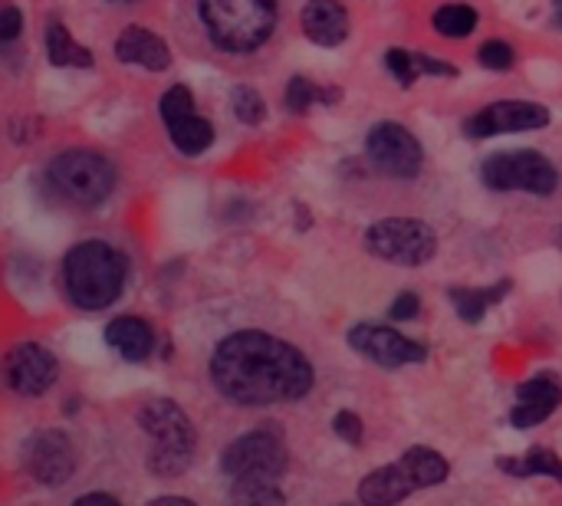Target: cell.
I'll list each match as a JSON object with an SVG mask.
<instances>
[{
	"label": "cell",
	"instance_id": "cell-17",
	"mask_svg": "<svg viewBox=\"0 0 562 506\" xmlns=\"http://www.w3.org/2000/svg\"><path fill=\"white\" fill-rule=\"evenodd\" d=\"M115 56L122 63L142 66L148 72H161L171 66V49L161 36H155L145 26H125L115 40Z\"/></svg>",
	"mask_w": 562,
	"mask_h": 506
},
{
	"label": "cell",
	"instance_id": "cell-4",
	"mask_svg": "<svg viewBox=\"0 0 562 506\" xmlns=\"http://www.w3.org/2000/svg\"><path fill=\"white\" fill-rule=\"evenodd\" d=\"M138 425L151 435L155 451L148 454V471L155 477H181L191 461H194V425L184 415V408H178L168 398H155L138 412Z\"/></svg>",
	"mask_w": 562,
	"mask_h": 506
},
{
	"label": "cell",
	"instance_id": "cell-35",
	"mask_svg": "<svg viewBox=\"0 0 562 506\" xmlns=\"http://www.w3.org/2000/svg\"><path fill=\"white\" fill-rule=\"evenodd\" d=\"M553 26L562 30V0H553Z\"/></svg>",
	"mask_w": 562,
	"mask_h": 506
},
{
	"label": "cell",
	"instance_id": "cell-14",
	"mask_svg": "<svg viewBox=\"0 0 562 506\" xmlns=\"http://www.w3.org/2000/svg\"><path fill=\"white\" fill-rule=\"evenodd\" d=\"M23 468L26 474L43 484V487H59L72 477L76 471V451H72V441L63 435V431H40L26 441V451H23Z\"/></svg>",
	"mask_w": 562,
	"mask_h": 506
},
{
	"label": "cell",
	"instance_id": "cell-9",
	"mask_svg": "<svg viewBox=\"0 0 562 506\" xmlns=\"http://www.w3.org/2000/svg\"><path fill=\"white\" fill-rule=\"evenodd\" d=\"M366 250L379 260L402 263V267H422L435 257L438 237L425 221L415 217H385L366 230Z\"/></svg>",
	"mask_w": 562,
	"mask_h": 506
},
{
	"label": "cell",
	"instance_id": "cell-16",
	"mask_svg": "<svg viewBox=\"0 0 562 506\" xmlns=\"http://www.w3.org/2000/svg\"><path fill=\"white\" fill-rule=\"evenodd\" d=\"M562 405V382L557 375L543 372V375H533L530 382H524L517 389V405L510 412V421L514 428H537L543 425L557 408Z\"/></svg>",
	"mask_w": 562,
	"mask_h": 506
},
{
	"label": "cell",
	"instance_id": "cell-29",
	"mask_svg": "<svg viewBox=\"0 0 562 506\" xmlns=\"http://www.w3.org/2000/svg\"><path fill=\"white\" fill-rule=\"evenodd\" d=\"M333 428H336V435H339L346 445H359V441H362V421H359L356 412H339L336 421H333Z\"/></svg>",
	"mask_w": 562,
	"mask_h": 506
},
{
	"label": "cell",
	"instance_id": "cell-32",
	"mask_svg": "<svg viewBox=\"0 0 562 506\" xmlns=\"http://www.w3.org/2000/svg\"><path fill=\"white\" fill-rule=\"evenodd\" d=\"M20 10L16 7H3L0 10V40L3 43H13L16 40V33H20Z\"/></svg>",
	"mask_w": 562,
	"mask_h": 506
},
{
	"label": "cell",
	"instance_id": "cell-33",
	"mask_svg": "<svg viewBox=\"0 0 562 506\" xmlns=\"http://www.w3.org/2000/svg\"><path fill=\"white\" fill-rule=\"evenodd\" d=\"M72 506H119V501L109 497V494H86V497H79Z\"/></svg>",
	"mask_w": 562,
	"mask_h": 506
},
{
	"label": "cell",
	"instance_id": "cell-13",
	"mask_svg": "<svg viewBox=\"0 0 562 506\" xmlns=\"http://www.w3.org/2000/svg\"><path fill=\"white\" fill-rule=\"evenodd\" d=\"M349 346L366 356L369 362L382 366V369H402L412 362H422L428 352L425 346L412 342L408 336L389 329V326H375V323H359L349 329Z\"/></svg>",
	"mask_w": 562,
	"mask_h": 506
},
{
	"label": "cell",
	"instance_id": "cell-19",
	"mask_svg": "<svg viewBox=\"0 0 562 506\" xmlns=\"http://www.w3.org/2000/svg\"><path fill=\"white\" fill-rule=\"evenodd\" d=\"M105 342L125 359V362H145L155 349V333L145 319L119 316L105 326Z\"/></svg>",
	"mask_w": 562,
	"mask_h": 506
},
{
	"label": "cell",
	"instance_id": "cell-5",
	"mask_svg": "<svg viewBox=\"0 0 562 506\" xmlns=\"http://www.w3.org/2000/svg\"><path fill=\"white\" fill-rule=\"evenodd\" d=\"M448 474H451V468L438 451L412 448L402 454L398 464H385V468L372 471L359 484V501L366 506H395L402 504L412 491L435 487V484L448 481Z\"/></svg>",
	"mask_w": 562,
	"mask_h": 506
},
{
	"label": "cell",
	"instance_id": "cell-23",
	"mask_svg": "<svg viewBox=\"0 0 562 506\" xmlns=\"http://www.w3.org/2000/svg\"><path fill=\"white\" fill-rule=\"evenodd\" d=\"M431 23H435V30H438L441 36L464 40V36H471L474 26H477V10L468 7V3H445V7L435 10Z\"/></svg>",
	"mask_w": 562,
	"mask_h": 506
},
{
	"label": "cell",
	"instance_id": "cell-30",
	"mask_svg": "<svg viewBox=\"0 0 562 506\" xmlns=\"http://www.w3.org/2000/svg\"><path fill=\"white\" fill-rule=\"evenodd\" d=\"M415 69L418 76H458V69L438 56H428V53H415Z\"/></svg>",
	"mask_w": 562,
	"mask_h": 506
},
{
	"label": "cell",
	"instance_id": "cell-31",
	"mask_svg": "<svg viewBox=\"0 0 562 506\" xmlns=\"http://www.w3.org/2000/svg\"><path fill=\"white\" fill-rule=\"evenodd\" d=\"M418 310H422L418 296H415V293H402V296H395V303L389 306V316H392L395 323H405V319H415Z\"/></svg>",
	"mask_w": 562,
	"mask_h": 506
},
{
	"label": "cell",
	"instance_id": "cell-21",
	"mask_svg": "<svg viewBox=\"0 0 562 506\" xmlns=\"http://www.w3.org/2000/svg\"><path fill=\"white\" fill-rule=\"evenodd\" d=\"M46 59L53 66H82V69L92 66V53L79 46L59 20H49L46 26Z\"/></svg>",
	"mask_w": 562,
	"mask_h": 506
},
{
	"label": "cell",
	"instance_id": "cell-28",
	"mask_svg": "<svg viewBox=\"0 0 562 506\" xmlns=\"http://www.w3.org/2000/svg\"><path fill=\"white\" fill-rule=\"evenodd\" d=\"M385 66H389V72L408 89L415 79H418V69H415V53H408V49H389L385 53Z\"/></svg>",
	"mask_w": 562,
	"mask_h": 506
},
{
	"label": "cell",
	"instance_id": "cell-27",
	"mask_svg": "<svg viewBox=\"0 0 562 506\" xmlns=\"http://www.w3.org/2000/svg\"><path fill=\"white\" fill-rule=\"evenodd\" d=\"M477 59H481V66L494 69V72H507V69L517 63V53H514L504 40H487V43L481 46Z\"/></svg>",
	"mask_w": 562,
	"mask_h": 506
},
{
	"label": "cell",
	"instance_id": "cell-1",
	"mask_svg": "<svg viewBox=\"0 0 562 506\" xmlns=\"http://www.w3.org/2000/svg\"><path fill=\"white\" fill-rule=\"evenodd\" d=\"M211 382L237 405L296 402L313 389V366L290 342L247 329L227 336L211 356Z\"/></svg>",
	"mask_w": 562,
	"mask_h": 506
},
{
	"label": "cell",
	"instance_id": "cell-7",
	"mask_svg": "<svg viewBox=\"0 0 562 506\" xmlns=\"http://www.w3.org/2000/svg\"><path fill=\"white\" fill-rule=\"evenodd\" d=\"M481 181L491 191H530V194H553L560 188V171L553 161L533 148L520 151H497L481 165Z\"/></svg>",
	"mask_w": 562,
	"mask_h": 506
},
{
	"label": "cell",
	"instance_id": "cell-36",
	"mask_svg": "<svg viewBox=\"0 0 562 506\" xmlns=\"http://www.w3.org/2000/svg\"><path fill=\"white\" fill-rule=\"evenodd\" d=\"M557 244H560V250H562V227L557 230Z\"/></svg>",
	"mask_w": 562,
	"mask_h": 506
},
{
	"label": "cell",
	"instance_id": "cell-20",
	"mask_svg": "<svg viewBox=\"0 0 562 506\" xmlns=\"http://www.w3.org/2000/svg\"><path fill=\"white\" fill-rule=\"evenodd\" d=\"M507 293H510V280L494 283V286H487V290L458 286V290H451V303H454V310H458V316H461L464 323H481L484 313H487L494 303H501Z\"/></svg>",
	"mask_w": 562,
	"mask_h": 506
},
{
	"label": "cell",
	"instance_id": "cell-25",
	"mask_svg": "<svg viewBox=\"0 0 562 506\" xmlns=\"http://www.w3.org/2000/svg\"><path fill=\"white\" fill-rule=\"evenodd\" d=\"M336 99H339V89H323L303 76H293L286 82V92H283V105L296 115H303L313 102H336Z\"/></svg>",
	"mask_w": 562,
	"mask_h": 506
},
{
	"label": "cell",
	"instance_id": "cell-34",
	"mask_svg": "<svg viewBox=\"0 0 562 506\" xmlns=\"http://www.w3.org/2000/svg\"><path fill=\"white\" fill-rule=\"evenodd\" d=\"M148 506H194L191 501H184V497H158V501H151Z\"/></svg>",
	"mask_w": 562,
	"mask_h": 506
},
{
	"label": "cell",
	"instance_id": "cell-12",
	"mask_svg": "<svg viewBox=\"0 0 562 506\" xmlns=\"http://www.w3.org/2000/svg\"><path fill=\"white\" fill-rule=\"evenodd\" d=\"M550 119H553V112L543 102L504 99V102H494V105L481 109L477 115H471L464 122V135L487 138V135H501V132H533V128H547Z\"/></svg>",
	"mask_w": 562,
	"mask_h": 506
},
{
	"label": "cell",
	"instance_id": "cell-2",
	"mask_svg": "<svg viewBox=\"0 0 562 506\" xmlns=\"http://www.w3.org/2000/svg\"><path fill=\"white\" fill-rule=\"evenodd\" d=\"M63 283L79 310H105L125 286V257L105 240H82L63 260Z\"/></svg>",
	"mask_w": 562,
	"mask_h": 506
},
{
	"label": "cell",
	"instance_id": "cell-37",
	"mask_svg": "<svg viewBox=\"0 0 562 506\" xmlns=\"http://www.w3.org/2000/svg\"><path fill=\"white\" fill-rule=\"evenodd\" d=\"M109 3H132V0H109Z\"/></svg>",
	"mask_w": 562,
	"mask_h": 506
},
{
	"label": "cell",
	"instance_id": "cell-24",
	"mask_svg": "<svg viewBox=\"0 0 562 506\" xmlns=\"http://www.w3.org/2000/svg\"><path fill=\"white\" fill-rule=\"evenodd\" d=\"M227 506H286V497L273 481H234Z\"/></svg>",
	"mask_w": 562,
	"mask_h": 506
},
{
	"label": "cell",
	"instance_id": "cell-8",
	"mask_svg": "<svg viewBox=\"0 0 562 506\" xmlns=\"http://www.w3.org/2000/svg\"><path fill=\"white\" fill-rule=\"evenodd\" d=\"M221 468L231 481H280L290 468L283 438L277 428H257L227 445L221 454Z\"/></svg>",
	"mask_w": 562,
	"mask_h": 506
},
{
	"label": "cell",
	"instance_id": "cell-18",
	"mask_svg": "<svg viewBox=\"0 0 562 506\" xmlns=\"http://www.w3.org/2000/svg\"><path fill=\"white\" fill-rule=\"evenodd\" d=\"M300 23L316 46H339L349 36V13L339 0H310L300 13Z\"/></svg>",
	"mask_w": 562,
	"mask_h": 506
},
{
	"label": "cell",
	"instance_id": "cell-3",
	"mask_svg": "<svg viewBox=\"0 0 562 506\" xmlns=\"http://www.w3.org/2000/svg\"><path fill=\"white\" fill-rule=\"evenodd\" d=\"M207 36L227 53L260 49L277 26V0H198Z\"/></svg>",
	"mask_w": 562,
	"mask_h": 506
},
{
	"label": "cell",
	"instance_id": "cell-10",
	"mask_svg": "<svg viewBox=\"0 0 562 506\" xmlns=\"http://www.w3.org/2000/svg\"><path fill=\"white\" fill-rule=\"evenodd\" d=\"M161 122L181 155H201L214 145V125L198 112L188 86H171L158 102Z\"/></svg>",
	"mask_w": 562,
	"mask_h": 506
},
{
	"label": "cell",
	"instance_id": "cell-11",
	"mask_svg": "<svg viewBox=\"0 0 562 506\" xmlns=\"http://www.w3.org/2000/svg\"><path fill=\"white\" fill-rule=\"evenodd\" d=\"M366 151L372 165L392 178H415L425 165L422 142L398 122H379L366 138Z\"/></svg>",
	"mask_w": 562,
	"mask_h": 506
},
{
	"label": "cell",
	"instance_id": "cell-26",
	"mask_svg": "<svg viewBox=\"0 0 562 506\" xmlns=\"http://www.w3.org/2000/svg\"><path fill=\"white\" fill-rule=\"evenodd\" d=\"M231 105H234V115H237L244 125H260L263 115H267V105H263V99H260V92H257L254 86H234Z\"/></svg>",
	"mask_w": 562,
	"mask_h": 506
},
{
	"label": "cell",
	"instance_id": "cell-6",
	"mask_svg": "<svg viewBox=\"0 0 562 506\" xmlns=\"http://www.w3.org/2000/svg\"><path fill=\"white\" fill-rule=\"evenodd\" d=\"M49 181L53 188L69 198L72 204H102L112 188H115V168L109 158L89 151V148H69V151H59L53 161H49Z\"/></svg>",
	"mask_w": 562,
	"mask_h": 506
},
{
	"label": "cell",
	"instance_id": "cell-15",
	"mask_svg": "<svg viewBox=\"0 0 562 506\" xmlns=\"http://www.w3.org/2000/svg\"><path fill=\"white\" fill-rule=\"evenodd\" d=\"M59 379V362L36 342H20L7 352V385L16 395H43Z\"/></svg>",
	"mask_w": 562,
	"mask_h": 506
},
{
	"label": "cell",
	"instance_id": "cell-22",
	"mask_svg": "<svg viewBox=\"0 0 562 506\" xmlns=\"http://www.w3.org/2000/svg\"><path fill=\"white\" fill-rule=\"evenodd\" d=\"M497 468L514 477H557L562 484V461L553 451L537 448L527 458H497Z\"/></svg>",
	"mask_w": 562,
	"mask_h": 506
}]
</instances>
